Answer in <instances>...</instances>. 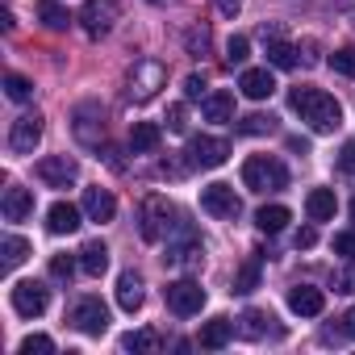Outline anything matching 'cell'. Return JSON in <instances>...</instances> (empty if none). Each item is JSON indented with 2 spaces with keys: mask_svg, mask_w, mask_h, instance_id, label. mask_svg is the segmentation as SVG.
<instances>
[{
  "mask_svg": "<svg viewBox=\"0 0 355 355\" xmlns=\"http://www.w3.org/2000/svg\"><path fill=\"white\" fill-rule=\"evenodd\" d=\"M155 5H163V0H155Z\"/></svg>",
  "mask_w": 355,
  "mask_h": 355,
  "instance_id": "cell-52",
  "label": "cell"
},
{
  "mask_svg": "<svg viewBox=\"0 0 355 355\" xmlns=\"http://www.w3.org/2000/svg\"><path fill=\"white\" fill-rule=\"evenodd\" d=\"M0 26H5V34H13V26H17V21H13V13H9V9L0 13Z\"/></svg>",
  "mask_w": 355,
  "mask_h": 355,
  "instance_id": "cell-50",
  "label": "cell"
},
{
  "mask_svg": "<svg viewBox=\"0 0 355 355\" xmlns=\"http://www.w3.org/2000/svg\"><path fill=\"white\" fill-rule=\"evenodd\" d=\"M338 171L347 175V180H355V146H343L338 150Z\"/></svg>",
  "mask_w": 355,
  "mask_h": 355,
  "instance_id": "cell-44",
  "label": "cell"
},
{
  "mask_svg": "<svg viewBox=\"0 0 355 355\" xmlns=\"http://www.w3.org/2000/svg\"><path fill=\"white\" fill-rule=\"evenodd\" d=\"M0 251H5V272H13L17 263H26V255H30V243H26V239H17V234H9L5 243H0Z\"/></svg>",
  "mask_w": 355,
  "mask_h": 355,
  "instance_id": "cell-32",
  "label": "cell"
},
{
  "mask_svg": "<svg viewBox=\"0 0 355 355\" xmlns=\"http://www.w3.org/2000/svg\"><path fill=\"white\" fill-rule=\"evenodd\" d=\"M5 92H9V101H30V96H34V84H30L26 76L9 71V76H5Z\"/></svg>",
  "mask_w": 355,
  "mask_h": 355,
  "instance_id": "cell-34",
  "label": "cell"
},
{
  "mask_svg": "<svg viewBox=\"0 0 355 355\" xmlns=\"http://www.w3.org/2000/svg\"><path fill=\"white\" fill-rule=\"evenodd\" d=\"M338 330H343L347 338H355V305H351V309L343 313V326H338Z\"/></svg>",
  "mask_w": 355,
  "mask_h": 355,
  "instance_id": "cell-47",
  "label": "cell"
},
{
  "mask_svg": "<svg viewBox=\"0 0 355 355\" xmlns=\"http://www.w3.org/2000/svg\"><path fill=\"white\" fill-rule=\"evenodd\" d=\"M334 251H338V255H347V259H355V230L334 234Z\"/></svg>",
  "mask_w": 355,
  "mask_h": 355,
  "instance_id": "cell-43",
  "label": "cell"
},
{
  "mask_svg": "<svg viewBox=\"0 0 355 355\" xmlns=\"http://www.w3.org/2000/svg\"><path fill=\"white\" fill-rule=\"evenodd\" d=\"M288 222H293V214H288L284 205H263V209L255 214V226H259L263 234H280Z\"/></svg>",
  "mask_w": 355,
  "mask_h": 355,
  "instance_id": "cell-27",
  "label": "cell"
},
{
  "mask_svg": "<svg viewBox=\"0 0 355 355\" xmlns=\"http://www.w3.org/2000/svg\"><path fill=\"white\" fill-rule=\"evenodd\" d=\"M288 309L301 313V318H318L326 309V293L313 288V284H297V288H288Z\"/></svg>",
  "mask_w": 355,
  "mask_h": 355,
  "instance_id": "cell-14",
  "label": "cell"
},
{
  "mask_svg": "<svg viewBox=\"0 0 355 355\" xmlns=\"http://www.w3.org/2000/svg\"><path fill=\"white\" fill-rule=\"evenodd\" d=\"M351 218H355V201H351Z\"/></svg>",
  "mask_w": 355,
  "mask_h": 355,
  "instance_id": "cell-51",
  "label": "cell"
},
{
  "mask_svg": "<svg viewBox=\"0 0 355 355\" xmlns=\"http://www.w3.org/2000/svg\"><path fill=\"white\" fill-rule=\"evenodd\" d=\"M80 218H84V209H76V205H67V201H55V205L46 209L51 234H76V230H80Z\"/></svg>",
  "mask_w": 355,
  "mask_h": 355,
  "instance_id": "cell-17",
  "label": "cell"
},
{
  "mask_svg": "<svg viewBox=\"0 0 355 355\" xmlns=\"http://www.w3.org/2000/svg\"><path fill=\"white\" fill-rule=\"evenodd\" d=\"M121 9H117V0H88V5L80 9V26L88 38H105L113 26H117Z\"/></svg>",
  "mask_w": 355,
  "mask_h": 355,
  "instance_id": "cell-7",
  "label": "cell"
},
{
  "mask_svg": "<svg viewBox=\"0 0 355 355\" xmlns=\"http://www.w3.org/2000/svg\"><path fill=\"white\" fill-rule=\"evenodd\" d=\"M230 338H234V322H230V318H214V322L201 326V338H197V343H201L205 351H222Z\"/></svg>",
  "mask_w": 355,
  "mask_h": 355,
  "instance_id": "cell-21",
  "label": "cell"
},
{
  "mask_svg": "<svg viewBox=\"0 0 355 355\" xmlns=\"http://www.w3.org/2000/svg\"><path fill=\"white\" fill-rule=\"evenodd\" d=\"M46 305H51V293H46L38 280H21V284H13V309H17L21 318H42Z\"/></svg>",
  "mask_w": 355,
  "mask_h": 355,
  "instance_id": "cell-13",
  "label": "cell"
},
{
  "mask_svg": "<svg viewBox=\"0 0 355 355\" xmlns=\"http://www.w3.org/2000/svg\"><path fill=\"white\" fill-rule=\"evenodd\" d=\"M288 150H297V155H309V142H305V138H288Z\"/></svg>",
  "mask_w": 355,
  "mask_h": 355,
  "instance_id": "cell-48",
  "label": "cell"
},
{
  "mask_svg": "<svg viewBox=\"0 0 355 355\" xmlns=\"http://www.w3.org/2000/svg\"><path fill=\"white\" fill-rule=\"evenodd\" d=\"M80 268H84L88 276H105V268H109V247H105L101 239L84 243V251H80Z\"/></svg>",
  "mask_w": 355,
  "mask_h": 355,
  "instance_id": "cell-25",
  "label": "cell"
},
{
  "mask_svg": "<svg viewBox=\"0 0 355 355\" xmlns=\"http://www.w3.org/2000/svg\"><path fill=\"white\" fill-rule=\"evenodd\" d=\"M263 42H268V63H272V67H280V71L297 67V46H288L280 34H276V38H263Z\"/></svg>",
  "mask_w": 355,
  "mask_h": 355,
  "instance_id": "cell-28",
  "label": "cell"
},
{
  "mask_svg": "<svg viewBox=\"0 0 355 355\" xmlns=\"http://www.w3.org/2000/svg\"><path fill=\"white\" fill-rule=\"evenodd\" d=\"M243 184L251 193H280V189H288V167L276 155H251L243 163Z\"/></svg>",
  "mask_w": 355,
  "mask_h": 355,
  "instance_id": "cell-2",
  "label": "cell"
},
{
  "mask_svg": "<svg viewBox=\"0 0 355 355\" xmlns=\"http://www.w3.org/2000/svg\"><path fill=\"white\" fill-rule=\"evenodd\" d=\"M71 134L84 146H101L105 142V113H101V105H80L76 117H71Z\"/></svg>",
  "mask_w": 355,
  "mask_h": 355,
  "instance_id": "cell-10",
  "label": "cell"
},
{
  "mask_svg": "<svg viewBox=\"0 0 355 355\" xmlns=\"http://www.w3.org/2000/svg\"><path fill=\"white\" fill-rule=\"evenodd\" d=\"M259 259H263V251H251V259L234 276V293H255L259 288Z\"/></svg>",
  "mask_w": 355,
  "mask_h": 355,
  "instance_id": "cell-30",
  "label": "cell"
},
{
  "mask_svg": "<svg viewBox=\"0 0 355 355\" xmlns=\"http://www.w3.org/2000/svg\"><path fill=\"white\" fill-rule=\"evenodd\" d=\"M138 222H142L138 230H142V239H146V243H163V239L171 234V226H175V209H171L163 197H146V201H142V218H138Z\"/></svg>",
  "mask_w": 355,
  "mask_h": 355,
  "instance_id": "cell-3",
  "label": "cell"
},
{
  "mask_svg": "<svg viewBox=\"0 0 355 355\" xmlns=\"http://www.w3.org/2000/svg\"><path fill=\"white\" fill-rule=\"evenodd\" d=\"M84 218L88 222H113V214H117V201H113V193L109 189H84Z\"/></svg>",
  "mask_w": 355,
  "mask_h": 355,
  "instance_id": "cell-15",
  "label": "cell"
},
{
  "mask_svg": "<svg viewBox=\"0 0 355 355\" xmlns=\"http://www.w3.org/2000/svg\"><path fill=\"white\" fill-rule=\"evenodd\" d=\"M34 13H38V21H42L46 30H67V26H71V13L59 5V0H38Z\"/></svg>",
  "mask_w": 355,
  "mask_h": 355,
  "instance_id": "cell-26",
  "label": "cell"
},
{
  "mask_svg": "<svg viewBox=\"0 0 355 355\" xmlns=\"http://www.w3.org/2000/svg\"><path fill=\"white\" fill-rule=\"evenodd\" d=\"M184 96H189V101H205V96H209V92H205V76L193 71V76L184 80Z\"/></svg>",
  "mask_w": 355,
  "mask_h": 355,
  "instance_id": "cell-42",
  "label": "cell"
},
{
  "mask_svg": "<svg viewBox=\"0 0 355 355\" xmlns=\"http://www.w3.org/2000/svg\"><path fill=\"white\" fill-rule=\"evenodd\" d=\"M201 209L209 218H218V222H234L243 214V201H239V193L230 184H205L201 189Z\"/></svg>",
  "mask_w": 355,
  "mask_h": 355,
  "instance_id": "cell-5",
  "label": "cell"
},
{
  "mask_svg": "<svg viewBox=\"0 0 355 355\" xmlns=\"http://www.w3.org/2000/svg\"><path fill=\"white\" fill-rule=\"evenodd\" d=\"M167 130H171V134H184V130H189V113H184V105H171V109H167Z\"/></svg>",
  "mask_w": 355,
  "mask_h": 355,
  "instance_id": "cell-41",
  "label": "cell"
},
{
  "mask_svg": "<svg viewBox=\"0 0 355 355\" xmlns=\"http://www.w3.org/2000/svg\"><path fill=\"white\" fill-rule=\"evenodd\" d=\"M51 351H55V343L46 334H26L21 338V355H51Z\"/></svg>",
  "mask_w": 355,
  "mask_h": 355,
  "instance_id": "cell-39",
  "label": "cell"
},
{
  "mask_svg": "<svg viewBox=\"0 0 355 355\" xmlns=\"http://www.w3.org/2000/svg\"><path fill=\"white\" fill-rule=\"evenodd\" d=\"M247 55H251V42H247L243 34H234V38L226 42V63L239 67V63H247Z\"/></svg>",
  "mask_w": 355,
  "mask_h": 355,
  "instance_id": "cell-36",
  "label": "cell"
},
{
  "mask_svg": "<svg viewBox=\"0 0 355 355\" xmlns=\"http://www.w3.org/2000/svg\"><path fill=\"white\" fill-rule=\"evenodd\" d=\"M38 180L46 184V189H71L76 180H80V167H76V159H67V155H46V159H38Z\"/></svg>",
  "mask_w": 355,
  "mask_h": 355,
  "instance_id": "cell-8",
  "label": "cell"
},
{
  "mask_svg": "<svg viewBox=\"0 0 355 355\" xmlns=\"http://www.w3.org/2000/svg\"><path fill=\"white\" fill-rule=\"evenodd\" d=\"M239 88H243V96H247V101H268V96L276 92V80H272V71H268V67H247V71H243V80H239Z\"/></svg>",
  "mask_w": 355,
  "mask_h": 355,
  "instance_id": "cell-16",
  "label": "cell"
},
{
  "mask_svg": "<svg viewBox=\"0 0 355 355\" xmlns=\"http://www.w3.org/2000/svg\"><path fill=\"white\" fill-rule=\"evenodd\" d=\"M121 347H125V351H134V355H155V351L163 347V338H159L155 330H134V334H125V338H121Z\"/></svg>",
  "mask_w": 355,
  "mask_h": 355,
  "instance_id": "cell-31",
  "label": "cell"
},
{
  "mask_svg": "<svg viewBox=\"0 0 355 355\" xmlns=\"http://www.w3.org/2000/svg\"><path fill=\"white\" fill-rule=\"evenodd\" d=\"M184 155H189V167H222L230 159V142L226 138H193Z\"/></svg>",
  "mask_w": 355,
  "mask_h": 355,
  "instance_id": "cell-12",
  "label": "cell"
},
{
  "mask_svg": "<svg viewBox=\"0 0 355 355\" xmlns=\"http://www.w3.org/2000/svg\"><path fill=\"white\" fill-rule=\"evenodd\" d=\"M293 243H297V251H309V247H313V243H318V230H313V226H301V230H297V239H293Z\"/></svg>",
  "mask_w": 355,
  "mask_h": 355,
  "instance_id": "cell-45",
  "label": "cell"
},
{
  "mask_svg": "<svg viewBox=\"0 0 355 355\" xmlns=\"http://www.w3.org/2000/svg\"><path fill=\"white\" fill-rule=\"evenodd\" d=\"M80 334H92V338H101L105 330H109V309H105V301L101 297H80L76 305H71V318H67Z\"/></svg>",
  "mask_w": 355,
  "mask_h": 355,
  "instance_id": "cell-4",
  "label": "cell"
},
{
  "mask_svg": "<svg viewBox=\"0 0 355 355\" xmlns=\"http://www.w3.org/2000/svg\"><path fill=\"white\" fill-rule=\"evenodd\" d=\"M330 284H334V293H355V259L343 263V268H334Z\"/></svg>",
  "mask_w": 355,
  "mask_h": 355,
  "instance_id": "cell-37",
  "label": "cell"
},
{
  "mask_svg": "<svg viewBox=\"0 0 355 355\" xmlns=\"http://www.w3.org/2000/svg\"><path fill=\"white\" fill-rule=\"evenodd\" d=\"M51 276L63 280V284H71V276H76V259H71V255H55V259H51Z\"/></svg>",
  "mask_w": 355,
  "mask_h": 355,
  "instance_id": "cell-40",
  "label": "cell"
},
{
  "mask_svg": "<svg viewBox=\"0 0 355 355\" xmlns=\"http://www.w3.org/2000/svg\"><path fill=\"white\" fill-rule=\"evenodd\" d=\"M163 142V130L155 125V121H134V130H130V150L134 155H146V150H155Z\"/></svg>",
  "mask_w": 355,
  "mask_h": 355,
  "instance_id": "cell-23",
  "label": "cell"
},
{
  "mask_svg": "<svg viewBox=\"0 0 355 355\" xmlns=\"http://www.w3.org/2000/svg\"><path fill=\"white\" fill-rule=\"evenodd\" d=\"M201 113H205V121H234V92H226V88L209 92L201 101Z\"/></svg>",
  "mask_w": 355,
  "mask_h": 355,
  "instance_id": "cell-20",
  "label": "cell"
},
{
  "mask_svg": "<svg viewBox=\"0 0 355 355\" xmlns=\"http://www.w3.org/2000/svg\"><path fill=\"white\" fill-rule=\"evenodd\" d=\"M276 130V117H268V113H247L243 121H239V134H272Z\"/></svg>",
  "mask_w": 355,
  "mask_h": 355,
  "instance_id": "cell-33",
  "label": "cell"
},
{
  "mask_svg": "<svg viewBox=\"0 0 355 355\" xmlns=\"http://www.w3.org/2000/svg\"><path fill=\"white\" fill-rule=\"evenodd\" d=\"M330 67H334L338 76H347V80H355V46H338V51L330 55Z\"/></svg>",
  "mask_w": 355,
  "mask_h": 355,
  "instance_id": "cell-35",
  "label": "cell"
},
{
  "mask_svg": "<svg viewBox=\"0 0 355 355\" xmlns=\"http://www.w3.org/2000/svg\"><path fill=\"white\" fill-rule=\"evenodd\" d=\"M288 109L301 113V121L313 134H334L343 125V105L330 92H322V88H293L288 92Z\"/></svg>",
  "mask_w": 355,
  "mask_h": 355,
  "instance_id": "cell-1",
  "label": "cell"
},
{
  "mask_svg": "<svg viewBox=\"0 0 355 355\" xmlns=\"http://www.w3.org/2000/svg\"><path fill=\"white\" fill-rule=\"evenodd\" d=\"M201 259H205V247L197 239H189V243H167V255H163V263H171V268H197Z\"/></svg>",
  "mask_w": 355,
  "mask_h": 355,
  "instance_id": "cell-19",
  "label": "cell"
},
{
  "mask_svg": "<svg viewBox=\"0 0 355 355\" xmlns=\"http://www.w3.org/2000/svg\"><path fill=\"white\" fill-rule=\"evenodd\" d=\"M167 84V71L159 67V63H150V59H142L134 71H130V101H138V105H146L159 88Z\"/></svg>",
  "mask_w": 355,
  "mask_h": 355,
  "instance_id": "cell-9",
  "label": "cell"
},
{
  "mask_svg": "<svg viewBox=\"0 0 355 355\" xmlns=\"http://www.w3.org/2000/svg\"><path fill=\"white\" fill-rule=\"evenodd\" d=\"M117 305L125 313L142 309V280H138V272H121V280H117Z\"/></svg>",
  "mask_w": 355,
  "mask_h": 355,
  "instance_id": "cell-22",
  "label": "cell"
},
{
  "mask_svg": "<svg viewBox=\"0 0 355 355\" xmlns=\"http://www.w3.org/2000/svg\"><path fill=\"white\" fill-rule=\"evenodd\" d=\"M209 42H214V38H209V30H205V26H197V30H189V34H184L189 55H205V51H209Z\"/></svg>",
  "mask_w": 355,
  "mask_h": 355,
  "instance_id": "cell-38",
  "label": "cell"
},
{
  "mask_svg": "<svg viewBox=\"0 0 355 355\" xmlns=\"http://www.w3.org/2000/svg\"><path fill=\"white\" fill-rule=\"evenodd\" d=\"M163 297H167V309L180 313V318H193V313H201V305H205V288H201L197 280H171V284L163 288Z\"/></svg>",
  "mask_w": 355,
  "mask_h": 355,
  "instance_id": "cell-6",
  "label": "cell"
},
{
  "mask_svg": "<svg viewBox=\"0 0 355 355\" xmlns=\"http://www.w3.org/2000/svg\"><path fill=\"white\" fill-rule=\"evenodd\" d=\"M42 142V117L38 113H21L9 130V150L13 155H34V146Z\"/></svg>",
  "mask_w": 355,
  "mask_h": 355,
  "instance_id": "cell-11",
  "label": "cell"
},
{
  "mask_svg": "<svg viewBox=\"0 0 355 355\" xmlns=\"http://www.w3.org/2000/svg\"><path fill=\"white\" fill-rule=\"evenodd\" d=\"M334 209H338V201H334L330 189H313V193L305 197V214H309V222H330Z\"/></svg>",
  "mask_w": 355,
  "mask_h": 355,
  "instance_id": "cell-24",
  "label": "cell"
},
{
  "mask_svg": "<svg viewBox=\"0 0 355 355\" xmlns=\"http://www.w3.org/2000/svg\"><path fill=\"white\" fill-rule=\"evenodd\" d=\"M301 51H305V63H318V42H305Z\"/></svg>",
  "mask_w": 355,
  "mask_h": 355,
  "instance_id": "cell-49",
  "label": "cell"
},
{
  "mask_svg": "<svg viewBox=\"0 0 355 355\" xmlns=\"http://www.w3.org/2000/svg\"><path fill=\"white\" fill-rule=\"evenodd\" d=\"M272 322H276L272 313H263V309H247V313H243V334H247V338H263V334H280V330H276Z\"/></svg>",
  "mask_w": 355,
  "mask_h": 355,
  "instance_id": "cell-29",
  "label": "cell"
},
{
  "mask_svg": "<svg viewBox=\"0 0 355 355\" xmlns=\"http://www.w3.org/2000/svg\"><path fill=\"white\" fill-rule=\"evenodd\" d=\"M30 214H34V193L21 184H9L5 189V222H26Z\"/></svg>",
  "mask_w": 355,
  "mask_h": 355,
  "instance_id": "cell-18",
  "label": "cell"
},
{
  "mask_svg": "<svg viewBox=\"0 0 355 355\" xmlns=\"http://www.w3.org/2000/svg\"><path fill=\"white\" fill-rule=\"evenodd\" d=\"M239 9H243V0H218V13L222 17H239Z\"/></svg>",
  "mask_w": 355,
  "mask_h": 355,
  "instance_id": "cell-46",
  "label": "cell"
}]
</instances>
